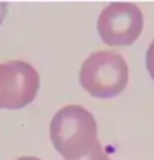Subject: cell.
Listing matches in <instances>:
<instances>
[{
    "label": "cell",
    "instance_id": "cell-1",
    "mask_svg": "<svg viewBox=\"0 0 154 160\" xmlns=\"http://www.w3.org/2000/svg\"><path fill=\"white\" fill-rule=\"evenodd\" d=\"M49 137L53 148L64 159L79 158L98 142L97 121L82 105H64L51 121Z\"/></svg>",
    "mask_w": 154,
    "mask_h": 160
},
{
    "label": "cell",
    "instance_id": "cell-2",
    "mask_svg": "<svg viewBox=\"0 0 154 160\" xmlns=\"http://www.w3.org/2000/svg\"><path fill=\"white\" fill-rule=\"evenodd\" d=\"M79 83L91 97L113 99L127 88L128 64L120 53L96 51L80 66Z\"/></svg>",
    "mask_w": 154,
    "mask_h": 160
},
{
    "label": "cell",
    "instance_id": "cell-3",
    "mask_svg": "<svg viewBox=\"0 0 154 160\" xmlns=\"http://www.w3.org/2000/svg\"><path fill=\"white\" fill-rule=\"evenodd\" d=\"M143 12L135 3L113 2L108 4L97 19V30L102 42L109 47H130L143 30Z\"/></svg>",
    "mask_w": 154,
    "mask_h": 160
},
{
    "label": "cell",
    "instance_id": "cell-4",
    "mask_svg": "<svg viewBox=\"0 0 154 160\" xmlns=\"http://www.w3.org/2000/svg\"><path fill=\"white\" fill-rule=\"evenodd\" d=\"M40 74L25 60L0 63V110L15 111L27 107L37 97Z\"/></svg>",
    "mask_w": 154,
    "mask_h": 160
},
{
    "label": "cell",
    "instance_id": "cell-5",
    "mask_svg": "<svg viewBox=\"0 0 154 160\" xmlns=\"http://www.w3.org/2000/svg\"><path fill=\"white\" fill-rule=\"evenodd\" d=\"M64 160H111V159H109L108 153L105 152L104 147H102L100 144V141H98L85 155L79 156V158H75V159H64Z\"/></svg>",
    "mask_w": 154,
    "mask_h": 160
},
{
    "label": "cell",
    "instance_id": "cell-6",
    "mask_svg": "<svg viewBox=\"0 0 154 160\" xmlns=\"http://www.w3.org/2000/svg\"><path fill=\"white\" fill-rule=\"evenodd\" d=\"M146 68L149 75L154 81V40L150 42L147 51H146Z\"/></svg>",
    "mask_w": 154,
    "mask_h": 160
},
{
    "label": "cell",
    "instance_id": "cell-7",
    "mask_svg": "<svg viewBox=\"0 0 154 160\" xmlns=\"http://www.w3.org/2000/svg\"><path fill=\"white\" fill-rule=\"evenodd\" d=\"M7 10H8V3H7V0H0V26L4 22V18L7 15Z\"/></svg>",
    "mask_w": 154,
    "mask_h": 160
},
{
    "label": "cell",
    "instance_id": "cell-8",
    "mask_svg": "<svg viewBox=\"0 0 154 160\" xmlns=\"http://www.w3.org/2000/svg\"><path fill=\"white\" fill-rule=\"evenodd\" d=\"M17 160H41V159L36 158V156H22V158H18Z\"/></svg>",
    "mask_w": 154,
    "mask_h": 160
}]
</instances>
